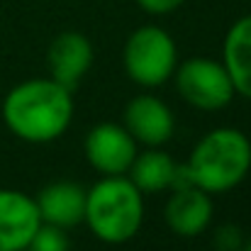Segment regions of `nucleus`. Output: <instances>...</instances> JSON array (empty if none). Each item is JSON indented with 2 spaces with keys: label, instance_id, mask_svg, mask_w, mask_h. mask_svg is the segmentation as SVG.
<instances>
[{
  "label": "nucleus",
  "instance_id": "f257e3e1",
  "mask_svg": "<svg viewBox=\"0 0 251 251\" xmlns=\"http://www.w3.org/2000/svg\"><path fill=\"white\" fill-rule=\"evenodd\" d=\"M2 122L22 142L49 144L66 134L74 120V93L54 78H29L2 98Z\"/></svg>",
  "mask_w": 251,
  "mask_h": 251
},
{
  "label": "nucleus",
  "instance_id": "f03ea898",
  "mask_svg": "<svg viewBox=\"0 0 251 251\" xmlns=\"http://www.w3.org/2000/svg\"><path fill=\"white\" fill-rule=\"evenodd\" d=\"M190 183L210 195L234 190L251 171V139L237 127L207 132L185 161Z\"/></svg>",
  "mask_w": 251,
  "mask_h": 251
},
{
  "label": "nucleus",
  "instance_id": "7ed1b4c3",
  "mask_svg": "<svg viewBox=\"0 0 251 251\" xmlns=\"http://www.w3.org/2000/svg\"><path fill=\"white\" fill-rule=\"evenodd\" d=\"M83 222L105 244H125L144 222V193L127 176H102L85 188Z\"/></svg>",
  "mask_w": 251,
  "mask_h": 251
},
{
  "label": "nucleus",
  "instance_id": "20e7f679",
  "mask_svg": "<svg viewBox=\"0 0 251 251\" xmlns=\"http://www.w3.org/2000/svg\"><path fill=\"white\" fill-rule=\"evenodd\" d=\"M125 74L142 88H159L178 66V47L173 37L159 25L137 27L122 49Z\"/></svg>",
  "mask_w": 251,
  "mask_h": 251
},
{
  "label": "nucleus",
  "instance_id": "39448f33",
  "mask_svg": "<svg viewBox=\"0 0 251 251\" xmlns=\"http://www.w3.org/2000/svg\"><path fill=\"white\" fill-rule=\"evenodd\" d=\"M173 78H176L178 95L195 110L217 112L227 107L237 95L227 69L222 66V61L215 59L193 56L176 66Z\"/></svg>",
  "mask_w": 251,
  "mask_h": 251
},
{
  "label": "nucleus",
  "instance_id": "423d86ee",
  "mask_svg": "<svg viewBox=\"0 0 251 251\" xmlns=\"http://www.w3.org/2000/svg\"><path fill=\"white\" fill-rule=\"evenodd\" d=\"M139 144L117 122H100L85 134L83 149L88 164L100 176H127Z\"/></svg>",
  "mask_w": 251,
  "mask_h": 251
},
{
  "label": "nucleus",
  "instance_id": "0eeeda50",
  "mask_svg": "<svg viewBox=\"0 0 251 251\" xmlns=\"http://www.w3.org/2000/svg\"><path fill=\"white\" fill-rule=\"evenodd\" d=\"M122 127L137 144L164 147L176 132V117L166 102L151 93L134 95L122 112Z\"/></svg>",
  "mask_w": 251,
  "mask_h": 251
},
{
  "label": "nucleus",
  "instance_id": "6e6552de",
  "mask_svg": "<svg viewBox=\"0 0 251 251\" xmlns=\"http://www.w3.org/2000/svg\"><path fill=\"white\" fill-rule=\"evenodd\" d=\"M42 217L37 200L15 188H0V251H27Z\"/></svg>",
  "mask_w": 251,
  "mask_h": 251
},
{
  "label": "nucleus",
  "instance_id": "1a4fd4ad",
  "mask_svg": "<svg viewBox=\"0 0 251 251\" xmlns=\"http://www.w3.org/2000/svg\"><path fill=\"white\" fill-rule=\"evenodd\" d=\"M47 66H49V78H54L56 83L74 93L93 66L90 39L83 32H61L49 44Z\"/></svg>",
  "mask_w": 251,
  "mask_h": 251
},
{
  "label": "nucleus",
  "instance_id": "9d476101",
  "mask_svg": "<svg viewBox=\"0 0 251 251\" xmlns=\"http://www.w3.org/2000/svg\"><path fill=\"white\" fill-rule=\"evenodd\" d=\"M212 212H215L212 195L195 185H185V188L171 190L166 207H164V220L173 234L190 239V237L202 234L210 227Z\"/></svg>",
  "mask_w": 251,
  "mask_h": 251
},
{
  "label": "nucleus",
  "instance_id": "9b49d317",
  "mask_svg": "<svg viewBox=\"0 0 251 251\" xmlns=\"http://www.w3.org/2000/svg\"><path fill=\"white\" fill-rule=\"evenodd\" d=\"M39 217L47 225L74 229L83 225L85 215V188L76 180H54L37 193Z\"/></svg>",
  "mask_w": 251,
  "mask_h": 251
},
{
  "label": "nucleus",
  "instance_id": "f8f14e48",
  "mask_svg": "<svg viewBox=\"0 0 251 251\" xmlns=\"http://www.w3.org/2000/svg\"><path fill=\"white\" fill-rule=\"evenodd\" d=\"M222 66L229 74L234 93L251 100V15L239 17L222 44Z\"/></svg>",
  "mask_w": 251,
  "mask_h": 251
},
{
  "label": "nucleus",
  "instance_id": "ddd939ff",
  "mask_svg": "<svg viewBox=\"0 0 251 251\" xmlns=\"http://www.w3.org/2000/svg\"><path fill=\"white\" fill-rule=\"evenodd\" d=\"M176 166L178 164L168 156L166 151H161L159 147H147L144 151H137L132 166L127 171V178L144 195H156V193L171 188Z\"/></svg>",
  "mask_w": 251,
  "mask_h": 251
},
{
  "label": "nucleus",
  "instance_id": "4468645a",
  "mask_svg": "<svg viewBox=\"0 0 251 251\" xmlns=\"http://www.w3.org/2000/svg\"><path fill=\"white\" fill-rule=\"evenodd\" d=\"M27 251H69V237H66V229L42 222L39 229L34 232V237H32V242H29Z\"/></svg>",
  "mask_w": 251,
  "mask_h": 251
},
{
  "label": "nucleus",
  "instance_id": "2eb2a0df",
  "mask_svg": "<svg viewBox=\"0 0 251 251\" xmlns=\"http://www.w3.org/2000/svg\"><path fill=\"white\" fill-rule=\"evenodd\" d=\"M212 244L217 251H242L244 244V232L239 229V225L234 222H227V225H220L215 229V237H212Z\"/></svg>",
  "mask_w": 251,
  "mask_h": 251
},
{
  "label": "nucleus",
  "instance_id": "dca6fc26",
  "mask_svg": "<svg viewBox=\"0 0 251 251\" xmlns=\"http://www.w3.org/2000/svg\"><path fill=\"white\" fill-rule=\"evenodd\" d=\"M185 0H137V5L144 10V12H149V15H171L173 10H178L180 5H183Z\"/></svg>",
  "mask_w": 251,
  "mask_h": 251
},
{
  "label": "nucleus",
  "instance_id": "f3484780",
  "mask_svg": "<svg viewBox=\"0 0 251 251\" xmlns=\"http://www.w3.org/2000/svg\"><path fill=\"white\" fill-rule=\"evenodd\" d=\"M242 251H251V237L244 239V244H242Z\"/></svg>",
  "mask_w": 251,
  "mask_h": 251
}]
</instances>
